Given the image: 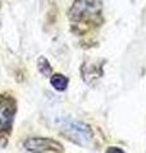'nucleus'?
I'll return each instance as SVG.
<instances>
[{
	"instance_id": "nucleus-1",
	"label": "nucleus",
	"mask_w": 146,
	"mask_h": 153,
	"mask_svg": "<svg viewBox=\"0 0 146 153\" xmlns=\"http://www.w3.org/2000/svg\"><path fill=\"white\" fill-rule=\"evenodd\" d=\"M60 129H62V133L64 134L68 139L80 146H86L92 138L91 129L86 124L80 123V121L65 120L62 124Z\"/></svg>"
},
{
	"instance_id": "nucleus-2",
	"label": "nucleus",
	"mask_w": 146,
	"mask_h": 153,
	"mask_svg": "<svg viewBox=\"0 0 146 153\" xmlns=\"http://www.w3.org/2000/svg\"><path fill=\"white\" fill-rule=\"evenodd\" d=\"M24 149L28 152H63L60 143L50 138H30L24 142Z\"/></svg>"
},
{
	"instance_id": "nucleus-3",
	"label": "nucleus",
	"mask_w": 146,
	"mask_h": 153,
	"mask_svg": "<svg viewBox=\"0 0 146 153\" xmlns=\"http://www.w3.org/2000/svg\"><path fill=\"white\" fill-rule=\"evenodd\" d=\"M14 112H16V106L12 100L0 97V129L2 130L11 128Z\"/></svg>"
},
{
	"instance_id": "nucleus-4",
	"label": "nucleus",
	"mask_w": 146,
	"mask_h": 153,
	"mask_svg": "<svg viewBox=\"0 0 146 153\" xmlns=\"http://www.w3.org/2000/svg\"><path fill=\"white\" fill-rule=\"evenodd\" d=\"M50 83L56 91H64L68 87V79L63 74H54L50 79Z\"/></svg>"
},
{
	"instance_id": "nucleus-5",
	"label": "nucleus",
	"mask_w": 146,
	"mask_h": 153,
	"mask_svg": "<svg viewBox=\"0 0 146 153\" xmlns=\"http://www.w3.org/2000/svg\"><path fill=\"white\" fill-rule=\"evenodd\" d=\"M37 68H38V70H40V73L42 75L49 76V75L51 74V66H50V63L47 61L46 57L41 56L40 59H38V61H37Z\"/></svg>"
}]
</instances>
